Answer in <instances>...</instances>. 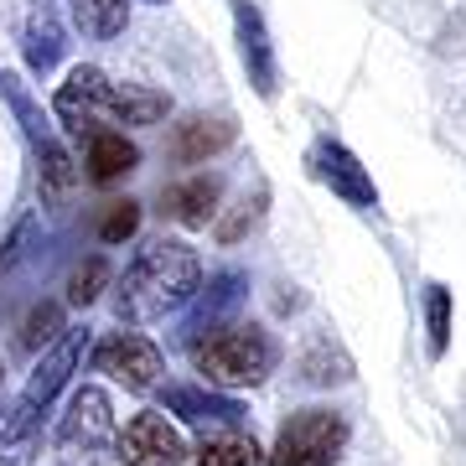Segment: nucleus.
I'll return each instance as SVG.
<instances>
[{"label":"nucleus","instance_id":"obj_1","mask_svg":"<svg viewBox=\"0 0 466 466\" xmlns=\"http://www.w3.org/2000/svg\"><path fill=\"white\" fill-rule=\"evenodd\" d=\"M202 290V254L187 238H150L135 249V259L125 265L115 285V317L125 327H150L167 321L177 311H187Z\"/></svg>","mask_w":466,"mask_h":466},{"label":"nucleus","instance_id":"obj_2","mask_svg":"<svg viewBox=\"0 0 466 466\" xmlns=\"http://www.w3.org/2000/svg\"><path fill=\"white\" fill-rule=\"evenodd\" d=\"M52 115L63 119L73 135H99L104 125H156L171 115V99L161 88L146 84H115L109 73L78 63L67 73V84L52 94Z\"/></svg>","mask_w":466,"mask_h":466},{"label":"nucleus","instance_id":"obj_3","mask_svg":"<svg viewBox=\"0 0 466 466\" xmlns=\"http://www.w3.org/2000/svg\"><path fill=\"white\" fill-rule=\"evenodd\" d=\"M187 352H192L202 383H213V389H254L280 368V342L259 321H228V327L198 337Z\"/></svg>","mask_w":466,"mask_h":466},{"label":"nucleus","instance_id":"obj_4","mask_svg":"<svg viewBox=\"0 0 466 466\" xmlns=\"http://www.w3.org/2000/svg\"><path fill=\"white\" fill-rule=\"evenodd\" d=\"M342 451H348V415L327 404H306V410H290L265 466H337Z\"/></svg>","mask_w":466,"mask_h":466},{"label":"nucleus","instance_id":"obj_5","mask_svg":"<svg viewBox=\"0 0 466 466\" xmlns=\"http://www.w3.org/2000/svg\"><path fill=\"white\" fill-rule=\"evenodd\" d=\"M0 94H5V104L16 109V119L26 125V140H32L36 150V177H42V198H67L73 187H78V161L63 150V140H57V130L47 125V115L32 104V94L11 78V73H0Z\"/></svg>","mask_w":466,"mask_h":466},{"label":"nucleus","instance_id":"obj_6","mask_svg":"<svg viewBox=\"0 0 466 466\" xmlns=\"http://www.w3.org/2000/svg\"><path fill=\"white\" fill-rule=\"evenodd\" d=\"M306 167H311V177H317L321 187H332V198H342L348 208H358V213H373V208H379V187H373L368 167L337 140V135H317V140H311Z\"/></svg>","mask_w":466,"mask_h":466},{"label":"nucleus","instance_id":"obj_7","mask_svg":"<svg viewBox=\"0 0 466 466\" xmlns=\"http://www.w3.org/2000/svg\"><path fill=\"white\" fill-rule=\"evenodd\" d=\"M94 373L125 383L135 394H146V389H161L167 358H161V348L140 332H109L99 348H94Z\"/></svg>","mask_w":466,"mask_h":466},{"label":"nucleus","instance_id":"obj_8","mask_svg":"<svg viewBox=\"0 0 466 466\" xmlns=\"http://www.w3.org/2000/svg\"><path fill=\"white\" fill-rule=\"evenodd\" d=\"M109 441H115V404L99 383H84L67 400V415L57 420V451L63 456H99Z\"/></svg>","mask_w":466,"mask_h":466},{"label":"nucleus","instance_id":"obj_9","mask_svg":"<svg viewBox=\"0 0 466 466\" xmlns=\"http://www.w3.org/2000/svg\"><path fill=\"white\" fill-rule=\"evenodd\" d=\"M115 451H119V466H182L187 461L182 431L167 415H156V410L125 420V431L115 435Z\"/></svg>","mask_w":466,"mask_h":466},{"label":"nucleus","instance_id":"obj_10","mask_svg":"<svg viewBox=\"0 0 466 466\" xmlns=\"http://www.w3.org/2000/svg\"><path fill=\"white\" fill-rule=\"evenodd\" d=\"M84 352H88V327H67V332L42 352V363L32 368V379H26V389H21V400L47 415V404L57 400V394L67 389V379L84 368Z\"/></svg>","mask_w":466,"mask_h":466},{"label":"nucleus","instance_id":"obj_11","mask_svg":"<svg viewBox=\"0 0 466 466\" xmlns=\"http://www.w3.org/2000/svg\"><path fill=\"white\" fill-rule=\"evenodd\" d=\"M233 32H238V57H244V73L259 99H275L280 94V63H275V42L265 32V16L254 0H233Z\"/></svg>","mask_w":466,"mask_h":466},{"label":"nucleus","instance_id":"obj_12","mask_svg":"<svg viewBox=\"0 0 466 466\" xmlns=\"http://www.w3.org/2000/svg\"><path fill=\"white\" fill-rule=\"evenodd\" d=\"M244 296H249V280H244L238 269H218V275H208V290H198V300H192V317L182 321V342L192 348L198 337L218 332V327H228V317L244 306Z\"/></svg>","mask_w":466,"mask_h":466},{"label":"nucleus","instance_id":"obj_13","mask_svg":"<svg viewBox=\"0 0 466 466\" xmlns=\"http://www.w3.org/2000/svg\"><path fill=\"white\" fill-rule=\"evenodd\" d=\"M238 140V125L228 115H187L171 125L167 135V156L171 161H182V167H198L208 156H223V150Z\"/></svg>","mask_w":466,"mask_h":466},{"label":"nucleus","instance_id":"obj_14","mask_svg":"<svg viewBox=\"0 0 466 466\" xmlns=\"http://www.w3.org/2000/svg\"><path fill=\"white\" fill-rule=\"evenodd\" d=\"M161 410L187 425H223V431H238V420H244V404L218 389H202V383H161Z\"/></svg>","mask_w":466,"mask_h":466},{"label":"nucleus","instance_id":"obj_15","mask_svg":"<svg viewBox=\"0 0 466 466\" xmlns=\"http://www.w3.org/2000/svg\"><path fill=\"white\" fill-rule=\"evenodd\" d=\"M63 16H57V5L52 0H32V11L21 21V57L32 67L36 78H47L52 67L63 63Z\"/></svg>","mask_w":466,"mask_h":466},{"label":"nucleus","instance_id":"obj_16","mask_svg":"<svg viewBox=\"0 0 466 466\" xmlns=\"http://www.w3.org/2000/svg\"><path fill=\"white\" fill-rule=\"evenodd\" d=\"M42 456V410L26 400L0 404V461L5 466H36Z\"/></svg>","mask_w":466,"mask_h":466},{"label":"nucleus","instance_id":"obj_17","mask_svg":"<svg viewBox=\"0 0 466 466\" xmlns=\"http://www.w3.org/2000/svg\"><path fill=\"white\" fill-rule=\"evenodd\" d=\"M218 198H223V177H187L161 192V213L182 228H208L218 218Z\"/></svg>","mask_w":466,"mask_h":466},{"label":"nucleus","instance_id":"obj_18","mask_svg":"<svg viewBox=\"0 0 466 466\" xmlns=\"http://www.w3.org/2000/svg\"><path fill=\"white\" fill-rule=\"evenodd\" d=\"M84 167H88V182H115V177H130V171L140 167V146L125 140V130H99V135H88Z\"/></svg>","mask_w":466,"mask_h":466},{"label":"nucleus","instance_id":"obj_19","mask_svg":"<svg viewBox=\"0 0 466 466\" xmlns=\"http://www.w3.org/2000/svg\"><path fill=\"white\" fill-rule=\"evenodd\" d=\"M296 379H300V383H317V389L348 383V379H352V358L337 348L327 332H317L311 342H306V352L296 358Z\"/></svg>","mask_w":466,"mask_h":466},{"label":"nucleus","instance_id":"obj_20","mask_svg":"<svg viewBox=\"0 0 466 466\" xmlns=\"http://www.w3.org/2000/svg\"><path fill=\"white\" fill-rule=\"evenodd\" d=\"M265 451H259V441L254 435H244V431H218V435H208L192 456H187L182 466H265L259 461Z\"/></svg>","mask_w":466,"mask_h":466},{"label":"nucleus","instance_id":"obj_21","mask_svg":"<svg viewBox=\"0 0 466 466\" xmlns=\"http://www.w3.org/2000/svg\"><path fill=\"white\" fill-rule=\"evenodd\" d=\"M73 21L78 32L94 42H109L130 26V0H73Z\"/></svg>","mask_w":466,"mask_h":466},{"label":"nucleus","instance_id":"obj_22","mask_svg":"<svg viewBox=\"0 0 466 466\" xmlns=\"http://www.w3.org/2000/svg\"><path fill=\"white\" fill-rule=\"evenodd\" d=\"M425 332H431V358L441 363L451 348V290L441 280L425 285Z\"/></svg>","mask_w":466,"mask_h":466},{"label":"nucleus","instance_id":"obj_23","mask_svg":"<svg viewBox=\"0 0 466 466\" xmlns=\"http://www.w3.org/2000/svg\"><path fill=\"white\" fill-rule=\"evenodd\" d=\"M104 285H109V259H104V254H88L84 265L67 275V300L84 311V306H94V300L104 296Z\"/></svg>","mask_w":466,"mask_h":466},{"label":"nucleus","instance_id":"obj_24","mask_svg":"<svg viewBox=\"0 0 466 466\" xmlns=\"http://www.w3.org/2000/svg\"><path fill=\"white\" fill-rule=\"evenodd\" d=\"M63 332L67 327H63V306H57V300H36L32 317L21 321V342H26V348H52Z\"/></svg>","mask_w":466,"mask_h":466},{"label":"nucleus","instance_id":"obj_25","mask_svg":"<svg viewBox=\"0 0 466 466\" xmlns=\"http://www.w3.org/2000/svg\"><path fill=\"white\" fill-rule=\"evenodd\" d=\"M135 228H140V202H135V198L109 202V208H104V223H99L104 244H125V238H135Z\"/></svg>","mask_w":466,"mask_h":466},{"label":"nucleus","instance_id":"obj_26","mask_svg":"<svg viewBox=\"0 0 466 466\" xmlns=\"http://www.w3.org/2000/svg\"><path fill=\"white\" fill-rule=\"evenodd\" d=\"M265 187H259V192H254V198H244L238 202V213L228 218V223H223V228H218V238H223V244H238V238H244V228H254V218H259V208H265Z\"/></svg>","mask_w":466,"mask_h":466},{"label":"nucleus","instance_id":"obj_27","mask_svg":"<svg viewBox=\"0 0 466 466\" xmlns=\"http://www.w3.org/2000/svg\"><path fill=\"white\" fill-rule=\"evenodd\" d=\"M32 238H36V223H32V218H21L16 233H11V238L0 244V275H5V269H16L21 259L32 254Z\"/></svg>","mask_w":466,"mask_h":466},{"label":"nucleus","instance_id":"obj_28","mask_svg":"<svg viewBox=\"0 0 466 466\" xmlns=\"http://www.w3.org/2000/svg\"><path fill=\"white\" fill-rule=\"evenodd\" d=\"M146 5H167V0H146Z\"/></svg>","mask_w":466,"mask_h":466},{"label":"nucleus","instance_id":"obj_29","mask_svg":"<svg viewBox=\"0 0 466 466\" xmlns=\"http://www.w3.org/2000/svg\"><path fill=\"white\" fill-rule=\"evenodd\" d=\"M0 373H5V368H0Z\"/></svg>","mask_w":466,"mask_h":466}]
</instances>
